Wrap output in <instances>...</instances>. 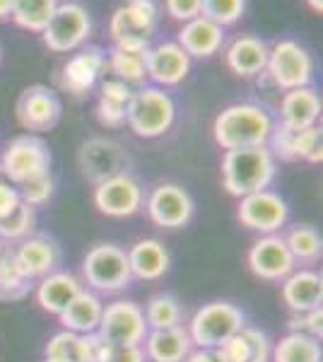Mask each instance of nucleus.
Instances as JSON below:
<instances>
[{
	"mask_svg": "<svg viewBox=\"0 0 323 362\" xmlns=\"http://www.w3.org/2000/svg\"><path fill=\"white\" fill-rule=\"evenodd\" d=\"M273 126V116L258 104H232L215 116L213 138L222 150L261 148L268 145Z\"/></svg>",
	"mask_w": 323,
	"mask_h": 362,
	"instance_id": "nucleus-1",
	"label": "nucleus"
},
{
	"mask_svg": "<svg viewBox=\"0 0 323 362\" xmlns=\"http://www.w3.org/2000/svg\"><path fill=\"white\" fill-rule=\"evenodd\" d=\"M275 174H278V160L268 150V145L225 150V157H222V186L234 198L270 189Z\"/></svg>",
	"mask_w": 323,
	"mask_h": 362,
	"instance_id": "nucleus-2",
	"label": "nucleus"
},
{
	"mask_svg": "<svg viewBox=\"0 0 323 362\" xmlns=\"http://www.w3.org/2000/svg\"><path fill=\"white\" fill-rule=\"evenodd\" d=\"M157 17H160L157 0H126L121 8H116L109 22V34L116 49L145 54L157 32Z\"/></svg>",
	"mask_w": 323,
	"mask_h": 362,
	"instance_id": "nucleus-3",
	"label": "nucleus"
},
{
	"mask_svg": "<svg viewBox=\"0 0 323 362\" xmlns=\"http://www.w3.org/2000/svg\"><path fill=\"white\" fill-rule=\"evenodd\" d=\"M176 121V104L160 87H140L126 107V124L138 138H160Z\"/></svg>",
	"mask_w": 323,
	"mask_h": 362,
	"instance_id": "nucleus-4",
	"label": "nucleus"
},
{
	"mask_svg": "<svg viewBox=\"0 0 323 362\" xmlns=\"http://www.w3.org/2000/svg\"><path fill=\"white\" fill-rule=\"evenodd\" d=\"M82 283L97 295H116L131 285L126 249L116 244H95L82 259Z\"/></svg>",
	"mask_w": 323,
	"mask_h": 362,
	"instance_id": "nucleus-5",
	"label": "nucleus"
},
{
	"mask_svg": "<svg viewBox=\"0 0 323 362\" xmlns=\"http://www.w3.org/2000/svg\"><path fill=\"white\" fill-rule=\"evenodd\" d=\"M246 326L242 307L227 300H215L196 309L189 321V336L193 348H220Z\"/></svg>",
	"mask_w": 323,
	"mask_h": 362,
	"instance_id": "nucleus-6",
	"label": "nucleus"
},
{
	"mask_svg": "<svg viewBox=\"0 0 323 362\" xmlns=\"http://www.w3.org/2000/svg\"><path fill=\"white\" fill-rule=\"evenodd\" d=\"M0 169L5 174V181H10L13 186L37 179L41 174H51L49 145L32 133L17 136L15 140H10L3 157H0Z\"/></svg>",
	"mask_w": 323,
	"mask_h": 362,
	"instance_id": "nucleus-7",
	"label": "nucleus"
},
{
	"mask_svg": "<svg viewBox=\"0 0 323 362\" xmlns=\"http://www.w3.org/2000/svg\"><path fill=\"white\" fill-rule=\"evenodd\" d=\"M266 70L280 90L290 92L297 87H309L314 80V58L302 44L295 39L275 42L273 49H268Z\"/></svg>",
	"mask_w": 323,
	"mask_h": 362,
	"instance_id": "nucleus-8",
	"label": "nucleus"
},
{
	"mask_svg": "<svg viewBox=\"0 0 323 362\" xmlns=\"http://www.w3.org/2000/svg\"><path fill=\"white\" fill-rule=\"evenodd\" d=\"M148 331L150 329L148 321H145V312L138 302L114 300L109 305H104L97 334L114 348L143 346Z\"/></svg>",
	"mask_w": 323,
	"mask_h": 362,
	"instance_id": "nucleus-9",
	"label": "nucleus"
},
{
	"mask_svg": "<svg viewBox=\"0 0 323 362\" xmlns=\"http://www.w3.org/2000/svg\"><path fill=\"white\" fill-rule=\"evenodd\" d=\"M92 32V20L90 13L85 10V5L80 3H58L54 17L49 20V25L41 32L44 44L49 46V51L54 54H68V51L80 49L87 42Z\"/></svg>",
	"mask_w": 323,
	"mask_h": 362,
	"instance_id": "nucleus-10",
	"label": "nucleus"
},
{
	"mask_svg": "<svg viewBox=\"0 0 323 362\" xmlns=\"http://www.w3.org/2000/svg\"><path fill=\"white\" fill-rule=\"evenodd\" d=\"M237 218L246 230L258 235H278L290 220V206L280 194L270 189L256 191L244 198H239Z\"/></svg>",
	"mask_w": 323,
	"mask_h": 362,
	"instance_id": "nucleus-11",
	"label": "nucleus"
},
{
	"mask_svg": "<svg viewBox=\"0 0 323 362\" xmlns=\"http://www.w3.org/2000/svg\"><path fill=\"white\" fill-rule=\"evenodd\" d=\"M128 153L123 150L121 143L111 138H90L87 143H82L78 153V165L82 177L92 184H102L111 177L128 172Z\"/></svg>",
	"mask_w": 323,
	"mask_h": 362,
	"instance_id": "nucleus-12",
	"label": "nucleus"
},
{
	"mask_svg": "<svg viewBox=\"0 0 323 362\" xmlns=\"http://www.w3.org/2000/svg\"><path fill=\"white\" fill-rule=\"evenodd\" d=\"M145 208H148L152 223L157 227H164V230L186 227L191 223L193 213H196V203H193L189 191L179 184H169V181L157 184L150 191Z\"/></svg>",
	"mask_w": 323,
	"mask_h": 362,
	"instance_id": "nucleus-13",
	"label": "nucleus"
},
{
	"mask_svg": "<svg viewBox=\"0 0 323 362\" xmlns=\"http://www.w3.org/2000/svg\"><path fill=\"white\" fill-rule=\"evenodd\" d=\"M95 201L97 210L107 218H131L138 213L145 203V191L143 184L133 177V174H119V177H111L102 184L95 186Z\"/></svg>",
	"mask_w": 323,
	"mask_h": 362,
	"instance_id": "nucleus-14",
	"label": "nucleus"
},
{
	"mask_svg": "<svg viewBox=\"0 0 323 362\" xmlns=\"http://www.w3.org/2000/svg\"><path fill=\"white\" fill-rule=\"evenodd\" d=\"M63 104L58 95L46 85H32L17 99L15 116L29 133H46L61 121Z\"/></svg>",
	"mask_w": 323,
	"mask_h": 362,
	"instance_id": "nucleus-15",
	"label": "nucleus"
},
{
	"mask_svg": "<svg viewBox=\"0 0 323 362\" xmlns=\"http://www.w3.org/2000/svg\"><path fill=\"white\" fill-rule=\"evenodd\" d=\"M246 261H249L251 273L268 283H283L297 266L280 235H263L261 239H256Z\"/></svg>",
	"mask_w": 323,
	"mask_h": 362,
	"instance_id": "nucleus-16",
	"label": "nucleus"
},
{
	"mask_svg": "<svg viewBox=\"0 0 323 362\" xmlns=\"http://www.w3.org/2000/svg\"><path fill=\"white\" fill-rule=\"evenodd\" d=\"M145 70L157 85L174 87L191 73V56L176 42H162L145 51Z\"/></svg>",
	"mask_w": 323,
	"mask_h": 362,
	"instance_id": "nucleus-17",
	"label": "nucleus"
},
{
	"mask_svg": "<svg viewBox=\"0 0 323 362\" xmlns=\"http://www.w3.org/2000/svg\"><path fill=\"white\" fill-rule=\"evenodd\" d=\"M107 68V56L97 46H87L75 54L61 70V87L75 97H82L97 85L99 75Z\"/></svg>",
	"mask_w": 323,
	"mask_h": 362,
	"instance_id": "nucleus-18",
	"label": "nucleus"
},
{
	"mask_svg": "<svg viewBox=\"0 0 323 362\" xmlns=\"http://www.w3.org/2000/svg\"><path fill=\"white\" fill-rule=\"evenodd\" d=\"M13 251L17 264L32 280H41L49 273L58 271V266H61V247H58L56 239L46 235H29Z\"/></svg>",
	"mask_w": 323,
	"mask_h": 362,
	"instance_id": "nucleus-19",
	"label": "nucleus"
},
{
	"mask_svg": "<svg viewBox=\"0 0 323 362\" xmlns=\"http://www.w3.org/2000/svg\"><path fill=\"white\" fill-rule=\"evenodd\" d=\"M283 302L292 314H304L309 309L321 307L323 302V278L311 268H295L283 280Z\"/></svg>",
	"mask_w": 323,
	"mask_h": 362,
	"instance_id": "nucleus-20",
	"label": "nucleus"
},
{
	"mask_svg": "<svg viewBox=\"0 0 323 362\" xmlns=\"http://www.w3.org/2000/svg\"><path fill=\"white\" fill-rule=\"evenodd\" d=\"M82 290H85L82 288V280L75 276V273L54 271L39 280L34 295H37V305L44 309V312L58 317Z\"/></svg>",
	"mask_w": 323,
	"mask_h": 362,
	"instance_id": "nucleus-21",
	"label": "nucleus"
},
{
	"mask_svg": "<svg viewBox=\"0 0 323 362\" xmlns=\"http://www.w3.org/2000/svg\"><path fill=\"white\" fill-rule=\"evenodd\" d=\"M321 119V95L314 87H297L285 92L280 99V124L302 131V128L316 126Z\"/></svg>",
	"mask_w": 323,
	"mask_h": 362,
	"instance_id": "nucleus-22",
	"label": "nucleus"
},
{
	"mask_svg": "<svg viewBox=\"0 0 323 362\" xmlns=\"http://www.w3.org/2000/svg\"><path fill=\"white\" fill-rule=\"evenodd\" d=\"M128 254V266H131V276L138 280H160L167 276L169 266H172V256L160 239H138Z\"/></svg>",
	"mask_w": 323,
	"mask_h": 362,
	"instance_id": "nucleus-23",
	"label": "nucleus"
},
{
	"mask_svg": "<svg viewBox=\"0 0 323 362\" xmlns=\"http://www.w3.org/2000/svg\"><path fill=\"white\" fill-rule=\"evenodd\" d=\"M102 312H104L102 297L97 293H92V290H82V293L58 314V321H61L63 331L87 336V334H97L99 321H102Z\"/></svg>",
	"mask_w": 323,
	"mask_h": 362,
	"instance_id": "nucleus-24",
	"label": "nucleus"
},
{
	"mask_svg": "<svg viewBox=\"0 0 323 362\" xmlns=\"http://www.w3.org/2000/svg\"><path fill=\"white\" fill-rule=\"evenodd\" d=\"M222 42H225V29L201 15L191 22H184L176 44L191 58H210L222 49Z\"/></svg>",
	"mask_w": 323,
	"mask_h": 362,
	"instance_id": "nucleus-25",
	"label": "nucleus"
},
{
	"mask_svg": "<svg viewBox=\"0 0 323 362\" xmlns=\"http://www.w3.org/2000/svg\"><path fill=\"white\" fill-rule=\"evenodd\" d=\"M191 350L193 343L184 326L155 329L145 336V358L150 362H184Z\"/></svg>",
	"mask_w": 323,
	"mask_h": 362,
	"instance_id": "nucleus-26",
	"label": "nucleus"
},
{
	"mask_svg": "<svg viewBox=\"0 0 323 362\" xmlns=\"http://www.w3.org/2000/svg\"><path fill=\"white\" fill-rule=\"evenodd\" d=\"M227 66L239 78H254V75L263 73L268 63V44L258 37L244 34L237 37L227 46Z\"/></svg>",
	"mask_w": 323,
	"mask_h": 362,
	"instance_id": "nucleus-27",
	"label": "nucleus"
},
{
	"mask_svg": "<svg viewBox=\"0 0 323 362\" xmlns=\"http://www.w3.org/2000/svg\"><path fill=\"white\" fill-rule=\"evenodd\" d=\"M34 290V280L20 268L13 249H0V302H17Z\"/></svg>",
	"mask_w": 323,
	"mask_h": 362,
	"instance_id": "nucleus-28",
	"label": "nucleus"
},
{
	"mask_svg": "<svg viewBox=\"0 0 323 362\" xmlns=\"http://www.w3.org/2000/svg\"><path fill=\"white\" fill-rule=\"evenodd\" d=\"M321 343L309 334H285L278 343H273L270 362H321Z\"/></svg>",
	"mask_w": 323,
	"mask_h": 362,
	"instance_id": "nucleus-29",
	"label": "nucleus"
},
{
	"mask_svg": "<svg viewBox=\"0 0 323 362\" xmlns=\"http://www.w3.org/2000/svg\"><path fill=\"white\" fill-rule=\"evenodd\" d=\"M283 239H285L287 249H290L292 259H295V264L311 266L321 259L323 239L314 225H295Z\"/></svg>",
	"mask_w": 323,
	"mask_h": 362,
	"instance_id": "nucleus-30",
	"label": "nucleus"
},
{
	"mask_svg": "<svg viewBox=\"0 0 323 362\" xmlns=\"http://www.w3.org/2000/svg\"><path fill=\"white\" fill-rule=\"evenodd\" d=\"M58 8V0H13V22L27 32L41 34Z\"/></svg>",
	"mask_w": 323,
	"mask_h": 362,
	"instance_id": "nucleus-31",
	"label": "nucleus"
},
{
	"mask_svg": "<svg viewBox=\"0 0 323 362\" xmlns=\"http://www.w3.org/2000/svg\"><path fill=\"white\" fill-rule=\"evenodd\" d=\"M145 321H148V329H172V326L184 324V307L176 300L172 293H157L152 295L145 305Z\"/></svg>",
	"mask_w": 323,
	"mask_h": 362,
	"instance_id": "nucleus-32",
	"label": "nucleus"
},
{
	"mask_svg": "<svg viewBox=\"0 0 323 362\" xmlns=\"http://www.w3.org/2000/svg\"><path fill=\"white\" fill-rule=\"evenodd\" d=\"M111 73L126 85H143L148 78V70H145V54H133V51L114 49L107 61Z\"/></svg>",
	"mask_w": 323,
	"mask_h": 362,
	"instance_id": "nucleus-33",
	"label": "nucleus"
},
{
	"mask_svg": "<svg viewBox=\"0 0 323 362\" xmlns=\"http://www.w3.org/2000/svg\"><path fill=\"white\" fill-rule=\"evenodd\" d=\"M34 208L27 203H20L13 213L0 218V239L5 242H22L32 235L34 230Z\"/></svg>",
	"mask_w": 323,
	"mask_h": 362,
	"instance_id": "nucleus-34",
	"label": "nucleus"
},
{
	"mask_svg": "<svg viewBox=\"0 0 323 362\" xmlns=\"http://www.w3.org/2000/svg\"><path fill=\"white\" fill-rule=\"evenodd\" d=\"M292 155H295V160H304V162H309V165H321V160H323L321 126L295 131V138H292Z\"/></svg>",
	"mask_w": 323,
	"mask_h": 362,
	"instance_id": "nucleus-35",
	"label": "nucleus"
},
{
	"mask_svg": "<svg viewBox=\"0 0 323 362\" xmlns=\"http://www.w3.org/2000/svg\"><path fill=\"white\" fill-rule=\"evenodd\" d=\"M246 0H201V15L222 29L242 20Z\"/></svg>",
	"mask_w": 323,
	"mask_h": 362,
	"instance_id": "nucleus-36",
	"label": "nucleus"
},
{
	"mask_svg": "<svg viewBox=\"0 0 323 362\" xmlns=\"http://www.w3.org/2000/svg\"><path fill=\"white\" fill-rule=\"evenodd\" d=\"M244 362H270L273 358V341L266 331L256 329V326H244Z\"/></svg>",
	"mask_w": 323,
	"mask_h": 362,
	"instance_id": "nucleus-37",
	"label": "nucleus"
},
{
	"mask_svg": "<svg viewBox=\"0 0 323 362\" xmlns=\"http://www.w3.org/2000/svg\"><path fill=\"white\" fill-rule=\"evenodd\" d=\"M44 355L49 360L80 362V336L70 334V331H61V334L51 336L49 343H46Z\"/></svg>",
	"mask_w": 323,
	"mask_h": 362,
	"instance_id": "nucleus-38",
	"label": "nucleus"
},
{
	"mask_svg": "<svg viewBox=\"0 0 323 362\" xmlns=\"http://www.w3.org/2000/svg\"><path fill=\"white\" fill-rule=\"evenodd\" d=\"M20 198L22 203H27V206L32 208H39L44 206V203L51 201V196H54V179H51V174H41L37 179H29L25 184H20Z\"/></svg>",
	"mask_w": 323,
	"mask_h": 362,
	"instance_id": "nucleus-39",
	"label": "nucleus"
},
{
	"mask_svg": "<svg viewBox=\"0 0 323 362\" xmlns=\"http://www.w3.org/2000/svg\"><path fill=\"white\" fill-rule=\"evenodd\" d=\"M114 346L99 334L80 336V362H111Z\"/></svg>",
	"mask_w": 323,
	"mask_h": 362,
	"instance_id": "nucleus-40",
	"label": "nucleus"
},
{
	"mask_svg": "<svg viewBox=\"0 0 323 362\" xmlns=\"http://www.w3.org/2000/svg\"><path fill=\"white\" fill-rule=\"evenodd\" d=\"M131 97H133L131 85H126L119 78H109V80H104V83L99 85V99H107V102L123 104V107H128Z\"/></svg>",
	"mask_w": 323,
	"mask_h": 362,
	"instance_id": "nucleus-41",
	"label": "nucleus"
},
{
	"mask_svg": "<svg viewBox=\"0 0 323 362\" xmlns=\"http://www.w3.org/2000/svg\"><path fill=\"white\" fill-rule=\"evenodd\" d=\"M97 119H99V124L107 126V128H121L126 124V107H123V104L107 102V99H99Z\"/></svg>",
	"mask_w": 323,
	"mask_h": 362,
	"instance_id": "nucleus-42",
	"label": "nucleus"
},
{
	"mask_svg": "<svg viewBox=\"0 0 323 362\" xmlns=\"http://www.w3.org/2000/svg\"><path fill=\"white\" fill-rule=\"evenodd\" d=\"M167 15L179 22H191L201 17V0H164Z\"/></svg>",
	"mask_w": 323,
	"mask_h": 362,
	"instance_id": "nucleus-43",
	"label": "nucleus"
},
{
	"mask_svg": "<svg viewBox=\"0 0 323 362\" xmlns=\"http://www.w3.org/2000/svg\"><path fill=\"white\" fill-rule=\"evenodd\" d=\"M302 334H309L311 338L321 341L323 336V309H309V312L302 314Z\"/></svg>",
	"mask_w": 323,
	"mask_h": 362,
	"instance_id": "nucleus-44",
	"label": "nucleus"
},
{
	"mask_svg": "<svg viewBox=\"0 0 323 362\" xmlns=\"http://www.w3.org/2000/svg\"><path fill=\"white\" fill-rule=\"evenodd\" d=\"M20 203H22L20 191H17L10 181H0V218L10 215Z\"/></svg>",
	"mask_w": 323,
	"mask_h": 362,
	"instance_id": "nucleus-45",
	"label": "nucleus"
},
{
	"mask_svg": "<svg viewBox=\"0 0 323 362\" xmlns=\"http://www.w3.org/2000/svg\"><path fill=\"white\" fill-rule=\"evenodd\" d=\"M145 350L140 346H126V348H114L111 362H145Z\"/></svg>",
	"mask_w": 323,
	"mask_h": 362,
	"instance_id": "nucleus-46",
	"label": "nucleus"
},
{
	"mask_svg": "<svg viewBox=\"0 0 323 362\" xmlns=\"http://www.w3.org/2000/svg\"><path fill=\"white\" fill-rule=\"evenodd\" d=\"M184 362H225L217 348H193Z\"/></svg>",
	"mask_w": 323,
	"mask_h": 362,
	"instance_id": "nucleus-47",
	"label": "nucleus"
},
{
	"mask_svg": "<svg viewBox=\"0 0 323 362\" xmlns=\"http://www.w3.org/2000/svg\"><path fill=\"white\" fill-rule=\"evenodd\" d=\"M13 13V0H0V20H8Z\"/></svg>",
	"mask_w": 323,
	"mask_h": 362,
	"instance_id": "nucleus-48",
	"label": "nucleus"
},
{
	"mask_svg": "<svg viewBox=\"0 0 323 362\" xmlns=\"http://www.w3.org/2000/svg\"><path fill=\"white\" fill-rule=\"evenodd\" d=\"M307 3H309V8L314 10L316 15L323 13V0H307Z\"/></svg>",
	"mask_w": 323,
	"mask_h": 362,
	"instance_id": "nucleus-49",
	"label": "nucleus"
},
{
	"mask_svg": "<svg viewBox=\"0 0 323 362\" xmlns=\"http://www.w3.org/2000/svg\"><path fill=\"white\" fill-rule=\"evenodd\" d=\"M0 181H5V174H3V169H0Z\"/></svg>",
	"mask_w": 323,
	"mask_h": 362,
	"instance_id": "nucleus-50",
	"label": "nucleus"
},
{
	"mask_svg": "<svg viewBox=\"0 0 323 362\" xmlns=\"http://www.w3.org/2000/svg\"><path fill=\"white\" fill-rule=\"evenodd\" d=\"M44 362H61V360H49V358H44Z\"/></svg>",
	"mask_w": 323,
	"mask_h": 362,
	"instance_id": "nucleus-51",
	"label": "nucleus"
},
{
	"mask_svg": "<svg viewBox=\"0 0 323 362\" xmlns=\"http://www.w3.org/2000/svg\"><path fill=\"white\" fill-rule=\"evenodd\" d=\"M0 249H3V247H0Z\"/></svg>",
	"mask_w": 323,
	"mask_h": 362,
	"instance_id": "nucleus-52",
	"label": "nucleus"
}]
</instances>
